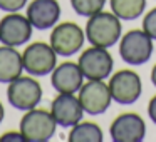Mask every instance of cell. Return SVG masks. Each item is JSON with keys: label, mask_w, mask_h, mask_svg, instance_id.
Instances as JSON below:
<instances>
[{"label": "cell", "mask_w": 156, "mask_h": 142, "mask_svg": "<svg viewBox=\"0 0 156 142\" xmlns=\"http://www.w3.org/2000/svg\"><path fill=\"white\" fill-rule=\"evenodd\" d=\"M79 100L89 115H99L108 110L112 97L109 92V85L104 80H87L79 89Z\"/></svg>", "instance_id": "10"}, {"label": "cell", "mask_w": 156, "mask_h": 142, "mask_svg": "<svg viewBox=\"0 0 156 142\" xmlns=\"http://www.w3.org/2000/svg\"><path fill=\"white\" fill-rule=\"evenodd\" d=\"M51 112L57 125L61 127H72L77 122H81L84 115V109L81 105L79 97L67 92H59V95L51 104Z\"/></svg>", "instance_id": "12"}, {"label": "cell", "mask_w": 156, "mask_h": 142, "mask_svg": "<svg viewBox=\"0 0 156 142\" xmlns=\"http://www.w3.org/2000/svg\"><path fill=\"white\" fill-rule=\"evenodd\" d=\"M84 74H82L79 64L74 62H64L61 65H55L52 70L51 84L57 92H67V94H76L84 84Z\"/></svg>", "instance_id": "14"}, {"label": "cell", "mask_w": 156, "mask_h": 142, "mask_svg": "<svg viewBox=\"0 0 156 142\" xmlns=\"http://www.w3.org/2000/svg\"><path fill=\"white\" fill-rule=\"evenodd\" d=\"M74 12L81 17H91L104 8L106 0H71Z\"/></svg>", "instance_id": "18"}, {"label": "cell", "mask_w": 156, "mask_h": 142, "mask_svg": "<svg viewBox=\"0 0 156 142\" xmlns=\"http://www.w3.org/2000/svg\"><path fill=\"white\" fill-rule=\"evenodd\" d=\"M27 19L34 29H52L61 19V5L57 0H32L27 7Z\"/></svg>", "instance_id": "13"}, {"label": "cell", "mask_w": 156, "mask_h": 142, "mask_svg": "<svg viewBox=\"0 0 156 142\" xmlns=\"http://www.w3.org/2000/svg\"><path fill=\"white\" fill-rule=\"evenodd\" d=\"M22 62H24V70H27L30 75L44 77L47 74H52V70L55 69L57 54L51 44L34 42L27 45V49L22 52Z\"/></svg>", "instance_id": "4"}, {"label": "cell", "mask_w": 156, "mask_h": 142, "mask_svg": "<svg viewBox=\"0 0 156 142\" xmlns=\"http://www.w3.org/2000/svg\"><path fill=\"white\" fill-rule=\"evenodd\" d=\"M143 30L153 40H156V7L144 15V19H143Z\"/></svg>", "instance_id": "19"}, {"label": "cell", "mask_w": 156, "mask_h": 142, "mask_svg": "<svg viewBox=\"0 0 156 142\" xmlns=\"http://www.w3.org/2000/svg\"><path fill=\"white\" fill-rule=\"evenodd\" d=\"M109 134L114 142H141L146 135V124L141 115L124 112L112 120Z\"/></svg>", "instance_id": "11"}, {"label": "cell", "mask_w": 156, "mask_h": 142, "mask_svg": "<svg viewBox=\"0 0 156 142\" xmlns=\"http://www.w3.org/2000/svg\"><path fill=\"white\" fill-rule=\"evenodd\" d=\"M7 99L17 110H30L42 100V87L35 79L20 75L15 80L9 82Z\"/></svg>", "instance_id": "5"}, {"label": "cell", "mask_w": 156, "mask_h": 142, "mask_svg": "<svg viewBox=\"0 0 156 142\" xmlns=\"http://www.w3.org/2000/svg\"><path fill=\"white\" fill-rule=\"evenodd\" d=\"M24 70V62L22 54L15 50V47L4 45L0 47V82L9 84L22 75Z\"/></svg>", "instance_id": "15"}, {"label": "cell", "mask_w": 156, "mask_h": 142, "mask_svg": "<svg viewBox=\"0 0 156 142\" xmlns=\"http://www.w3.org/2000/svg\"><path fill=\"white\" fill-rule=\"evenodd\" d=\"M32 29L34 27L27 15L9 12L5 17L0 19V42L10 47L24 45L32 37Z\"/></svg>", "instance_id": "9"}, {"label": "cell", "mask_w": 156, "mask_h": 142, "mask_svg": "<svg viewBox=\"0 0 156 142\" xmlns=\"http://www.w3.org/2000/svg\"><path fill=\"white\" fill-rule=\"evenodd\" d=\"M121 19L109 12H98L91 15L86 24V39L91 45L109 49L121 39Z\"/></svg>", "instance_id": "1"}, {"label": "cell", "mask_w": 156, "mask_h": 142, "mask_svg": "<svg viewBox=\"0 0 156 142\" xmlns=\"http://www.w3.org/2000/svg\"><path fill=\"white\" fill-rule=\"evenodd\" d=\"M151 84L156 87V64H154V67H153V70H151Z\"/></svg>", "instance_id": "23"}, {"label": "cell", "mask_w": 156, "mask_h": 142, "mask_svg": "<svg viewBox=\"0 0 156 142\" xmlns=\"http://www.w3.org/2000/svg\"><path fill=\"white\" fill-rule=\"evenodd\" d=\"M4 117H5V109H4V105H2V102H0V124H2Z\"/></svg>", "instance_id": "24"}, {"label": "cell", "mask_w": 156, "mask_h": 142, "mask_svg": "<svg viewBox=\"0 0 156 142\" xmlns=\"http://www.w3.org/2000/svg\"><path fill=\"white\" fill-rule=\"evenodd\" d=\"M0 140L2 142H25L22 132H15V130H9L4 135H0Z\"/></svg>", "instance_id": "21"}, {"label": "cell", "mask_w": 156, "mask_h": 142, "mask_svg": "<svg viewBox=\"0 0 156 142\" xmlns=\"http://www.w3.org/2000/svg\"><path fill=\"white\" fill-rule=\"evenodd\" d=\"M148 115H149V119L156 124V95H153L151 100H149V104H148Z\"/></svg>", "instance_id": "22"}, {"label": "cell", "mask_w": 156, "mask_h": 142, "mask_svg": "<svg viewBox=\"0 0 156 142\" xmlns=\"http://www.w3.org/2000/svg\"><path fill=\"white\" fill-rule=\"evenodd\" d=\"M86 40V32L74 22H62L54 25L51 32V45L57 55L71 57L82 49Z\"/></svg>", "instance_id": "6"}, {"label": "cell", "mask_w": 156, "mask_h": 142, "mask_svg": "<svg viewBox=\"0 0 156 142\" xmlns=\"http://www.w3.org/2000/svg\"><path fill=\"white\" fill-rule=\"evenodd\" d=\"M111 10L121 20H136L146 8V0H111Z\"/></svg>", "instance_id": "16"}, {"label": "cell", "mask_w": 156, "mask_h": 142, "mask_svg": "<svg viewBox=\"0 0 156 142\" xmlns=\"http://www.w3.org/2000/svg\"><path fill=\"white\" fill-rule=\"evenodd\" d=\"M77 64L87 80H104L111 75L114 67V60L108 49L96 47V45L82 52Z\"/></svg>", "instance_id": "8"}, {"label": "cell", "mask_w": 156, "mask_h": 142, "mask_svg": "<svg viewBox=\"0 0 156 142\" xmlns=\"http://www.w3.org/2000/svg\"><path fill=\"white\" fill-rule=\"evenodd\" d=\"M55 122L51 110L45 109H30L25 110L20 119V132L25 142H47L55 134Z\"/></svg>", "instance_id": "2"}, {"label": "cell", "mask_w": 156, "mask_h": 142, "mask_svg": "<svg viewBox=\"0 0 156 142\" xmlns=\"http://www.w3.org/2000/svg\"><path fill=\"white\" fill-rule=\"evenodd\" d=\"M109 92L114 102L121 105H131L141 97L143 84L141 77L134 70L122 69L118 70L109 80Z\"/></svg>", "instance_id": "7"}, {"label": "cell", "mask_w": 156, "mask_h": 142, "mask_svg": "<svg viewBox=\"0 0 156 142\" xmlns=\"http://www.w3.org/2000/svg\"><path fill=\"white\" fill-rule=\"evenodd\" d=\"M69 142H102V129L94 122H77L69 132Z\"/></svg>", "instance_id": "17"}, {"label": "cell", "mask_w": 156, "mask_h": 142, "mask_svg": "<svg viewBox=\"0 0 156 142\" xmlns=\"http://www.w3.org/2000/svg\"><path fill=\"white\" fill-rule=\"evenodd\" d=\"M27 5V0H0V10L4 12H19Z\"/></svg>", "instance_id": "20"}, {"label": "cell", "mask_w": 156, "mask_h": 142, "mask_svg": "<svg viewBox=\"0 0 156 142\" xmlns=\"http://www.w3.org/2000/svg\"><path fill=\"white\" fill-rule=\"evenodd\" d=\"M119 54L128 65H143L153 55V39L141 29H133L122 35Z\"/></svg>", "instance_id": "3"}]
</instances>
